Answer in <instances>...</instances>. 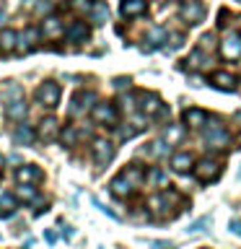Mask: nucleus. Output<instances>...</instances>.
I'll list each match as a JSON object with an SVG mask.
<instances>
[{
    "mask_svg": "<svg viewBox=\"0 0 241 249\" xmlns=\"http://www.w3.org/2000/svg\"><path fill=\"white\" fill-rule=\"evenodd\" d=\"M34 42H36V29L34 26H26L18 34V44H16V52L18 54H26L31 47H34Z\"/></svg>",
    "mask_w": 241,
    "mask_h": 249,
    "instance_id": "nucleus-17",
    "label": "nucleus"
},
{
    "mask_svg": "<svg viewBox=\"0 0 241 249\" xmlns=\"http://www.w3.org/2000/svg\"><path fill=\"white\" fill-rule=\"evenodd\" d=\"M205 122L207 114L202 109H187L184 112V124H189V127H205Z\"/></svg>",
    "mask_w": 241,
    "mask_h": 249,
    "instance_id": "nucleus-23",
    "label": "nucleus"
},
{
    "mask_svg": "<svg viewBox=\"0 0 241 249\" xmlns=\"http://www.w3.org/2000/svg\"><path fill=\"white\" fill-rule=\"evenodd\" d=\"M221 54L225 60H241V31L228 29L221 39Z\"/></svg>",
    "mask_w": 241,
    "mask_h": 249,
    "instance_id": "nucleus-3",
    "label": "nucleus"
},
{
    "mask_svg": "<svg viewBox=\"0 0 241 249\" xmlns=\"http://www.w3.org/2000/svg\"><path fill=\"white\" fill-rule=\"evenodd\" d=\"M31 140H34V130H31L29 124H16V130H13V143H16V145H29Z\"/></svg>",
    "mask_w": 241,
    "mask_h": 249,
    "instance_id": "nucleus-24",
    "label": "nucleus"
},
{
    "mask_svg": "<svg viewBox=\"0 0 241 249\" xmlns=\"http://www.w3.org/2000/svg\"><path fill=\"white\" fill-rule=\"evenodd\" d=\"M138 101H140V112L145 117H158V109H161V99L151 91H140L138 93Z\"/></svg>",
    "mask_w": 241,
    "mask_h": 249,
    "instance_id": "nucleus-9",
    "label": "nucleus"
},
{
    "mask_svg": "<svg viewBox=\"0 0 241 249\" xmlns=\"http://www.w3.org/2000/svg\"><path fill=\"white\" fill-rule=\"evenodd\" d=\"M148 153H153V156H166L169 153V143H151V148H148Z\"/></svg>",
    "mask_w": 241,
    "mask_h": 249,
    "instance_id": "nucleus-35",
    "label": "nucleus"
},
{
    "mask_svg": "<svg viewBox=\"0 0 241 249\" xmlns=\"http://www.w3.org/2000/svg\"><path fill=\"white\" fill-rule=\"evenodd\" d=\"M96 124H114L117 122V109L109 104V101H96V107L91 109Z\"/></svg>",
    "mask_w": 241,
    "mask_h": 249,
    "instance_id": "nucleus-8",
    "label": "nucleus"
},
{
    "mask_svg": "<svg viewBox=\"0 0 241 249\" xmlns=\"http://www.w3.org/2000/svg\"><path fill=\"white\" fill-rule=\"evenodd\" d=\"M70 8L78 13V16H83V13H91V8H93V0H70Z\"/></svg>",
    "mask_w": 241,
    "mask_h": 249,
    "instance_id": "nucleus-33",
    "label": "nucleus"
},
{
    "mask_svg": "<svg viewBox=\"0 0 241 249\" xmlns=\"http://www.w3.org/2000/svg\"><path fill=\"white\" fill-rule=\"evenodd\" d=\"M122 109H124V112H130V109H132V96H122Z\"/></svg>",
    "mask_w": 241,
    "mask_h": 249,
    "instance_id": "nucleus-40",
    "label": "nucleus"
},
{
    "mask_svg": "<svg viewBox=\"0 0 241 249\" xmlns=\"http://www.w3.org/2000/svg\"><path fill=\"white\" fill-rule=\"evenodd\" d=\"M207 226H210V215L200 218V221H194V223H192V231H207Z\"/></svg>",
    "mask_w": 241,
    "mask_h": 249,
    "instance_id": "nucleus-37",
    "label": "nucleus"
},
{
    "mask_svg": "<svg viewBox=\"0 0 241 249\" xmlns=\"http://www.w3.org/2000/svg\"><path fill=\"white\" fill-rule=\"evenodd\" d=\"M75 140H78V130H75V124H68V127L62 130V143H65V145H75Z\"/></svg>",
    "mask_w": 241,
    "mask_h": 249,
    "instance_id": "nucleus-34",
    "label": "nucleus"
},
{
    "mask_svg": "<svg viewBox=\"0 0 241 249\" xmlns=\"http://www.w3.org/2000/svg\"><path fill=\"white\" fill-rule=\"evenodd\" d=\"M42 169L39 166H31V163H23V166L16 169V182L18 184H36V182H42Z\"/></svg>",
    "mask_w": 241,
    "mask_h": 249,
    "instance_id": "nucleus-10",
    "label": "nucleus"
},
{
    "mask_svg": "<svg viewBox=\"0 0 241 249\" xmlns=\"http://www.w3.org/2000/svg\"><path fill=\"white\" fill-rule=\"evenodd\" d=\"M36 101H39L42 107H47V109L57 107V101H60V86L54 83V81H44V83L36 89Z\"/></svg>",
    "mask_w": 241,
    "mask_h": 249,
    "instance_id": "nucleus-6",
    "label": "nucleus"
},
{
    "mask_svg": "<svg viewBox=\"0 0 241 249\" xmlns=\"http://www.w3.org/2000/svg\"><path fill=\"white\" fill-rule=\"evenodd\" d=\"M148 184L151 187H169V177L166 171H163L161 166H151V171H148Z\"/></svg>",
    "mask_w": 241,
    "mask_h": 249,
    "instance_id": "nucleus-30",
    "label": "nucleus"
},
{
    "mask_svg": "<svg viewBox=\"0 0 241 249\" xmlns=\"http://www.w3.org/2000/svg\"><path fill=\"white\" fill-rule=\"evenodd\" d=\"M120 177H122L130 187H135V190H138V184L143 182V169L135 166V163H130V166H124V169L120 171Z\"/></svg>",
    "mask_w": 241,
    "mask_h": 249,
    "instance_id": "nucleus-20",
    "label": "nucleus"
},
{
    "mask_svg": "<svg viewBox=\"0 0 241 249\" xmlns=\"http://www.w3.org/2000/svg\"><path fill=\"white\" fill-rule=\"evenodd\" d=\"M16 205H18V197L13 192H0V215L8 218L16 210Z\"/></svg>",
    "mask_w": 241,
    "mask_h": 249,
    "instance_id": "nucleus-26",
    "label": "nucleus"
},
{
    "mask_svg": "<svg viewBox=\"0 0 241 249\" xmlns=\"http://www.w3.org/2000/svg\"><path fill=\"white\" fill-rule=\"evenodd\" d=\"M132 132H135L132 127H120V132H117V138H120V140H127V138L132 135Z\"/></svg>",
    "mask_w": 241,
    "mask_h": 249,
    "instance_id": "nucleus-39",
    "label": "nucleus"
},
{
    "mask_svg": "<svg viewBox=\"0 0 241 249\" xmlns=\"http://www.w3.org/2000/svg\"><path fill=\"white\" fill-rule=\"evenodd\" d=\"M120 11H122L124 18H140V16H145L148 3L145 0H122Z\"/></svg>",
    "mask_w": 241,
    "mask_h": 249,
    "instance_id": "nucleus-13",
    "label": "nucleus"
},
{
    "mask_svg": "<svg viewBox=\"0 0 241 249\" xmlns=\"http://www.w3.org/2000/svg\"><path fill=\"white\" fill-rule=\"evenodd\" d=\"M236 75H231V73H215L213 75V86L215 89H221V91H233L236 89Z\"/></svg>",
    "mask_w": 241,
    "mask_h": 249,
    "instance_id": "nucleus-25",
    "label": "nucleus"
},
{
    "mask_svg": "<svg viewBox=\"0 0 241 249\" xmlns=\"http://www.w3.org/2000/svg\"><path fill=\"white\" fill-rule=\"evenodd\" d=\"M16 197L23 200V202H31V205H34V202H42L34 184H18V187H16Z\"/></svg>",
    "mask_w": 241,
    "mask_h": 249,
    "instance_id": "nucleus-27",
    "label": "nucleus"
},
{
    "mask_svg": "<svg viewBox=\"0 0 241 249\" xmlns=\"http://www.w3.org/2000/svg\"><path fill=\"white\" fill-rule=\"evenodd\" d=\"M44 239H47V241H50V244H54V239H57V236H54V233H52V231H47V233H44Z\"/></svg>",
    "mask_w": 241,
    "mask_h": 249,
    "instance_id": "nucleus-42",
    "label": "nucleus"
},
{
    "mask_svg": "<svg viewBox=\"0 0 241 249\" xmlns=\"http://www.w3.org/2000/svg\"><path fill=\"white\" fill-rule=\"evenodd\" d=\"M93 107H96V93L93 91H78L73 96V101H70V117H81Z\"/></svg>",
    "mask_w": 241,
    "mask_h": 249,
    "instance_id": "nucleus-5",
    "label": "nucleus"
},
{
    "mask_svg": "<svg viewBox=\"0 0 241 249\" xmlns=\"http://www.w3.org/2000/svg\"><path fill=\"white\" fill-rule=\"evenodd\" d=\"M163 39H166V29H161V26H151V31H148V36H145V50H153V47H161L163 44Z\"/></svg>",
    "mask_w": 241,
    "mask_h": 249,
    "instance_id": "nucleus-31",
    "label": "nucleus"
},
{
    "mask_svg": "<svg viewBox=\"0 0 241 249\" xmlns=\"http://www.w3.org/2000/svg\"><path fill=\"white\" fill-rule=\"evenodd\" d=\"M16 44H18V34L11 29H0V50L3 52H13Z\"/></svg>",
    "mask_w": 241,
    "mask_h": 249,
    "instance_id": "nucleus-29",
    "label": "nucleus"
},
{
    "mask_svg": "<svg viewBox=\"0 0 241 249\" xmlns=\"http://www.w3.org/2000/svg\"><path fill=\"white\" fill-rule=\"evenodd\" d=\"M114 89H120V91L130 89V78H117V81H114Z\"/></svg>",
    "mask_w": 241,
    "mask_h": 249,
    "instance_id": "nucleus-38",
    "label": "nucleus"
},
{
    "mask_svg": "<svg viewBox=\"0 0 241 249\" xmlns=\"http://www.w3.org/2000/svg\"><path fill=\"white\" fill-rule=\"evenodd\" d=\"M39 34H42L44 39H57L65 34V26H62V21L57 18V16H47V18L42 21V26H39Z\"/></svg>",
    "mask_w": 241,
    "mask_h": 249,
    "instance_id": "nucleus-11",
    "label": "nucleus"
},
{
    "mask_svg": "<svg viewBox=\"0 0 241 249\" xmlns=\"http://www.w3.org/2000/svg\"><path fill=\"white\" fill-rule=\"evenodd\" d=\"M3 23H5V13L0 11V26H3Z\"/></svg>",
    "mask_w": 241,
    "mask_h": 249,
    "instance_id": "nucleus-43",
    "label": "nucleus"
},
{
    "mask_svg": "<svg viewBox=\"0 0 241 249\" xmlns=\"http://www.w3.org/2000/svg\"><path fill=\"white\" fill-rule=\"evenodd\" d=\"M192 166H194L192 153H174L171 156V169H174L176 174H187V171H192Z\"/></svg>",
    "mask_w": 241,
    "mask_h": 249,
    "instance_id": "nucleus-16",
    "label": "nucleus"
},
{
    "mask_svg": "<svg viewBox=\"0 0 241 249\" xmlns=\"http://www.w3.org/2000/svg\"><path fill=\"white\" fill-rule=\"evenodd\" d=\"M57 132H60V122H57V117H44L42 122H39V127H36V138L42 140V143H52L54 138H57Z\"/></svg>",
    "mask_w": 241,
    "mask_h": 249,
    "instance_id": "nucleus-7",
    "label": "nucleus"
},
{
    "mask_svg": "<svg viewBox=\"0 0 241 249\" xmlns=\"http://www.w3.org/2000/svg\"><path fill=\"white\" fill-rule=\"evenodd\" d=\"M231 231L241 236V221H236V218H233V221H231Z\"/></svg>",
    "mask_w": 241,
    "mask_h": 249,
    "instance_id": "nucleus-41",
    "label": "nucleus"
},
{
    "mask_svg": "<svg viewBox=\"0 0 241 249\" xmlns=\"http://www.w3.org/2000/svg\"><path fill=\"white\" fill-rule=\"evenodd\" d=\"M184 65H187V68H200V70H205V68L213 65V62H210V57H207V54L197 47V50H194V52L189 54V57L184 60Z\"/></svg>",
    "mask_w": 241,
    "mask_h": 249,
    "instance_id": "nucleus-22",
    "label": "nucleus"
},
{
    "mask_svg": "<svg viewBox=\"0 0 241 249\" xmlns=\"http://www.w3.org/2000/svg\"><path fill=\"white\" fill-rule=\"evenodd\" d=\"M0 93H3V99L11 104V101H18L23 96V91H21V86H13V83H3L0 86Z\"/></svg>",
    "mask_w": 241,
    "mask_h": 249,
    "instance_id": "nucleus-32",
    "label": "nucleus"
},
{
    "mask_svg": "<svg viewBox=\"0 0 241 249\" xmlns=\"http://www.w3.org/2000/svg\"><path fill=\"white\" fill-rule=\"evenodd\" d=\"M176 202H179L176 192L163 190L161 195H151V197H148V208H151V213H153L155 218H161V221H169V218L174 215V210H169V208H174Z\"/></svg>",
    "mask_w": 241,
    "mask_h": 249,
    "instance_id": "nucleus-2",
    "label": "nucleus"
},
{
    "mask_svg": "<svg viewBox=\"0 0 241 249\" xmlns=\"http://www.w3.org/2000/svg\"><path fill=\"white\" fill-rule=\"evenodd\" d=\"M161 138H163V143H169V145H179L184 140V124H166V127L161 130Z\"/></svg>",
    "mask_w": 241,
    "mask_h": 249,
    "instance_id": "nucleus-15",
    "label": "nucleus"
},
{
    "mask_svg": "<svg viewBox=\"0 0 241 249\" xmlns=\"http://www.w3.org/2000/svg\"><path fill=\"white\" fill-rule=\"evenodd\" d=\"M91 18H93V23H96V26H101V23L109 21V5L104 3V0H96V3H93Z\"/></svg>",
    "mask_w": 241,
    "mask_h": 249,
    "instance_id": "nucleus-28",
    "label": "nucleus"
},
{
    "mask_svg": "<svg viewBox=\"0 0 241 249\" xmlns=\"http://www.w3.org/2000/svg\"><path fill=\"white\" fill-rule=\"evenodd\" d=\"M223 171V163L218 159H200V163H194V174H197L200 182H215Z\"/></svg>",
    "mask_w": 241,
    "mask_h": 249,
    "instance_id": "nucleus-4",
    "label": "nucleus"
},
{
    "mask_svg": "<svg viewBox=\"0 0 241 249\" xmlns=\"http://www.w3.org/2000/svg\"><path fill=\"white\" fill-rule=\"evenodd\" d=\"M26 112H29V107L23 104V99H18V101H11V104L5 107L8 120H13V122H23V117H26Z\"/></svg>",
    "mask_w": 241,
    "mask_h": 249,
    "instance_id": "nucleus-21",
    "label": "nucleus"
},
{
    "mask_svg": "<svg viewBox=\"0 0 241 249\" xmlns=\"http://www.w3.org/2000/svg\"><path fill=\"white\" fill-rule=\"evenodd\" d=\"M239 179H241V169H239Z\"/></svg>",
    "mask_w": 241,
    "mask_h": 249,
    "instance_id": "nucleus-44",
    "label": "nucleus"
},
{
    "mask_svg": "<svg viewBox=\"0 0 241 249\" xmlns=\"http://www.w3.org/2000/svg\"><path fill=\"white\" fill-rule=\"evenodd\" d=\"M65 36L70 42H86V39H88V26H86L83 21H73L65 26Z\"/></svg>",
    "mask_w": 241,
    "mask_h": 249,
    "instance_id": "nucleus-18",
    "label": "nucleus"
},
{
    "mask_svg": "<svg viewBox=\"0 0 241 249\" xmlns=\"http://www.w3.org/2000/svg\"><path fill=\"white\" fill-rule=\"evenodd\" d=\"M112 195L117 200H127V197L135 195V187H130L122 177H117V179H112Z\"/></svg>",
    "mask_w": 241,
    "mask_h": 249,
    "instance_id": "nucleus-19",
    "label": "nucleus"
},
{
    "mask_svg": "<svg viewBox=\"0 0 241 249\" xmlns=\"http://www.w3.org/2000/svg\"><path fill=\"white\" fill-rule=\"evenodd\" d=\"M213 44H215V34H205V36L200 39V50H202V52L213 50Z\"/></svg>",
    "mask_w": 241,
    "mask_h": 249,
    "instance_id": "nucleus-36",
    "label": "nucleus"
},
{
    "mask_svg": "<svg viewBox=\"0 0 241 249\" xmlns=\"http://www.w3.org/2000/svg\"><path fill=\"white\" fill-rule=\"evenodd\" d=\"M179 13H182V18L187 23H200L202 18H205V8H202L200 3H184L182 8H179Z\"/></svg>",
    "mask_w": 241,
    "mask_h": 249,
    "instance_id": "nucleus-14",
    "label": "nucleus"
},
{
    "mask_svg": "<svg viewBox=\"0 0 241 249\" xmlns=\"http://www.w3.org/2000/svg\"><path fill=\"white\" fill-rule=\"evenodd\" d=\"M202 132H205L207 148H213V151H221V148H228V145H231L228 130H225L223 122H218L215 117H207V122H205V127H202Z\"/></svg>",
    "mask_w": 241,
    "mask_h": 249,
    "instance_id": "nucleus-1",
    "label": "nucleus"
},
{
    "mask_svg": "<svg viewBox=\"0 0 241 249\" xmlns=\"http://www.w3.org/2000/svg\"><path fill=\"white\" fill-rule=\"evenodd\" d=\"M93 159H96L99 166H106L114 159V145L109 140H93Z\"/></svg>",
    "mask_w": 241,
    "mask_h": 249,
    "instance_id": "nucleus-12",
    "label": "nucleus"
}]
</instances>
